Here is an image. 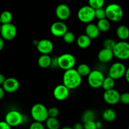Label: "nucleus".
<instances>
[{
    "mask_svg": "<svg viewBox=\"0 0 129 129\" xmlns=\"http://www.w3.org/2000/svg\"><path fill=\"white\" fill-rule=\"evenodd\" d=\"M5 95V91L3 88L2 86H0V100L4 98Z\"/></svg>",
    "mask_w": 129,
    "mask_h": 129,
    "instance_id": "a19ab883",
    "label": "nucleus"
},
{
    "mask_svg": "<svg viewBox=\"0 0 129 129\" xmlns=\"http://www.w3.org/2000/svg\"><path fill=\"white\" fill-rule=\"evenodd\" d=\"M91 43V39L86 34L79 35L76 39V44L79 48L83 49L89 47Z\"/></svg>",
    "mask_w": 129,
    "mask_h": 129,
    "instance_id": "6ab92c4d",
    "label": "nucleus"
},
{
    "mask_svg": "<svg viewBox=\"0 0 129 129\" xmlns=\"http://www.w3.org/2000/svg\"><path fill=\"white\" fill-rule=\"evenodd\" d=\"M61 129H73V127H69V126H66V127H62Z\"/></svg>",
    "mask_w": 129,
    "mask_h": 129,
    "instance_id": "a18cd8bd",
    "label": "nucleus"
},
{
    "mask_svg": "<svg viewBox=\"0 0 129 129\" xmlns=\"http://www.w3.org/2000/svg\"><path fill=\"white\" fill-rule=\"evenodd\" d=\"M0 129H11V127L5 120L0 121Z\"/></svg>",
    "mask_w": 129,
    "mask_h": 129,
    "instance_id": "e433bc0d",
    "label": "nucleus"
},
{
    "mask_svg": "<svg viewBox=\"0 0 129 129\" xmlns=\"http://www.w3.org/2000/svg\"><path fill=\"white\" fill-rule=\"evenodd\" d=\"M1 24V19H0V25Z\"/></svg>",
    "mask_w": 129,
    "mask_h": 129,
    "instance_id": "de8ad7c7",
    "label": "nucleus"
},
{
    "mask_svg": "<svg viewBox=\"0 0 129 129\" xmlns=\"http://www.w3.org/2000/svg\"><path fill=\"white\" fill-rule=\"evenodd\" d=\"M120 93L114 88L105 91L103 93V100L105 102L110 105H115L120 102Z\"/></svg>",
    "mask_w": 129,
    "mask_h": 129,
    "instance_id": "f8f14e48",
    "label": "nucleus"
},
{
    "mask_svg": "<svg viewBox=\"0 0 129 129\" xmlns=\"http://www.w3.org/2000/svg\"><path fill=\"white\" fill-rule=\"evenodd\" d=\"M114 57L113 50L111 49L103 48L98 54V59L102 63H108L110 62Z\"/></svg>",
    "mask_w": 129,
    "mask_h": 129,
    "instance_id": "f3484780",
    "label": "nucleus"
},
{
    "mask_svg": "<svg viewBox=\"0 0 129 129\" xmlns=\"http://www.w3.org/2000/svg\"><path fill=\"white\" fill-rule=\"evenodd\" d=\"M4 47H5V40L0 35V51L3 49Z\"/></svg>",
    "mask_w": 129,
    "mask_h": 129,
    "instance_id": "ea45409f",
    "label": "nucleus"
},
{
    "mask_svg": "<svg viewBox=\"0 0 129 129\" xmlns=\"http://www.w3.org/2000/svg\"><path fill=\"white\" fill-rule=\"evenodd\" d=\"M105 10L106 13V18L109 21L113 22H119L123 19V10L118 4H109L105 8Z\"/></svg>",
    "mask_w": 129,
    "mask_h": 129,
    "instance_id": "f03ea898",
    "label": "nucleus"
},
{
    "mask_svg": "<svg viewBox=\"0 0 129 129\" xmlns=\"http://www.w3.org/2000/svg\"><path fill=\"white\" fill-rule=\"evenodd\" d=\"M50 67H51V68H59V67H58L57 57H54L52 58L51 64H50Z\"/></svg>",
    "mask_w": 129,
    "mask_h": 129,
    "instance_id": "4c0bfd02",
    "label": "nucleus"
},
{
    "mask_svg": "<svg viewBox=\"0 0 129 129\" xmlns=\"http://www.w3.org/2000/svg\"><path fill=\"white\" fill-rule=\"evenodd\" d=\"M96 117L95 112L92 110H87L82 115V121L84 122L94 120Z\"/></svg>",
    "mask_w": 129,
    "mask_h": 129,
    "instance_id": "bb28decb",
    "label": "nucleus"
},
{
    "mask_svg": "<svg viewBox=\"0 0 129 129\" xmlns=\"http://www.w3.org/2000/svg\"><path fill=\"white\" fill-rule=\"evenodd\" d=\"M115 44L116 42L113 39H112V38H107L105 40H103V48H106V49L112 50L113 49V47H114Z\"/></svg>",
    "mask_w": 129,
    "mask_h": 129,
    "instance_id": "7c9ffc66",
    "label": "nucleus"
},
{
    "mask_svg": "<svg viewBox=\"0 0 129 129\" xmlns=\"http://www.w3.org/2000/svg\"><path fill=\"white\" fill-rule=\"evenodd\" d=\"M62 82V84L69 89H74L78 88L81 84L82 77L78 73L76 69L72 68L64 71Z\"/></svg>",
    "mask_w": 129,
    "mask_h": 129,
    "instance_id": "f257e3e1",
    "label": "nucleus"
},
{
    "mask_svg": "<svg viewBox=\"0 0 129 129\" xmlns=\"http://www.w3.org/2000/svg\"><path fill=\"white\" fill-rule=\"evenodd\" d=\"M78 20L84 23H89L95 19V11L94 9L89 5L82 6L78 10L77 13Z\"/></svg>",
    "mask_w": 129,
    "mask_h": 129,
    "instance_id": "39448f33",
    "label": "nucleus"
},
{
    "mask_svg": "<svg viewBox=\"0 0 129 129\" xmlns=\"http://www.w3.org/2000/svg\"><path fill=\"white\" fill-rule=\"evenodd\" d=\"M59 113H60L59 110L57 107H51V108L48 109V115H49V117L57 118L59 116Z\"/></svg>",
    "mask_w": 129,
    "mask_h": 129,
    "instance_id": "473e14b6",
    "label": "nucleus"
},
{
    "mask_svg": "<svg viewBox=\"0 0 129 129\" xmlns=\"http://www.w3.org/2000/svg\"><path fill=\"white\" fill-rule=\"evenodd\" d=\"M58 67L64 71L74 68L76 60L73 54L69 53H64L57 57Z\"/></svg>",
    "mask_w": 129,
    "mask_h": 129,
    "instance_id": "423d86ee",
    "label": "nucleus"
},
{
    "mask_svg": "<svg viewBox=\"0 0 129 129\" xmlns=\"http://www.w3.org/2000/svg\"><path fill=\"white\" fill-rule=\"evenodd\" d=\"M70 89L67 88L64 84H58L54 88L53 91V95L57 101H64L69 97Z\"/></svg>",
    "mask_w": 129,
    "mask_h": 129,
    "instance_id": "ddd939ff",
    "label": "nucleus"
},
{
    "mask_svg": "<svg viewBox=\"0 0 129 129\" xmlns=\"http://www.w3.org/2000/svg\"><path fill=\"white\" fill-rule=\"evenodd\" d=\"M84 129H97L96 122L93 121H88L83 123Z\"/></svg>",
    "mask_w": 129,
    "mask_h": 129,
    "instance_id": "c9c22d12",
    "label": "nucleus"
},
{
    "mask_svg": "<svg viewBox=\"0 0 129 129\" xmlns=\"http://www.w3.org/2000/svg\"><path fill=\"white\" fill-rule=\"evenodd\" d=\"M55 15L60 21L68 20L71 15V9L66 4H60L55 9Z\"/></svg>",
    "mask_w": 129,
    "mask_h": 129,
    "instance_id": "dca6fc26",
    "label": "nucleus"
},
{
    "mask_svg": "<svg viewBox=\"0 0 129 129\" xmlns=\"http://www.w3.org/2000/svg\"><path fill=\"white\" fill-rule=\"evenodd\" d=\"M99 29L97 26L96 24L93 23H89L87 24L85 28V34L89 37L91 39H95L98 37L100 35Z\"/></svg>",
    "mask_w": 129,
    "mask_h": 129,
    "instance_id": "a211bd4d",
    "label": "nucleus"
},
{
    "mask_svg": "<svg viewBox=\"0 0 129 129\" xmlns=\"http://www.w3.org/2000/svg\"><path fill=\"white\" fill-rule=\"evenodd\" d=\"M29 129H45L42 122L34 121L30 125Z\"/></svg>",
    "mask_w": 129,
    "mask_h": 129,
    "instance_id": "f704fd0d",
    "label": "nucleus"
},
{
    "mask_svg": "<svg viewBox=\"0 0 129 129\" xmlns=\"http://www.w3.org/2000/svg\"><path fill=\"white\" fill-rule=\"evenodd\" d=\"M50 33L56 37H62L63 35L68 31L66 24L63 21H57L53 23L50 26Z\"/></svg>",
    "mask_w": 129,
    "mask_h": 129,
    "instance_id": "9b49d317",
    "label": "nucleus"
},
{
    "mask_svg": "<svg viewBox=\"0 0 129 129\" xmlns=\"http://www.w3.org/2000/svg\"><path fill=\"white\" fill-rule=\"evenodd\" d=\"M104 5L105 0H88V5L94 10L103 7Z\"/></svg>",
    "mask_w": 129,
    "mask_h": 129,
    "instance_id": "c756f323",
    "label": "nucleus"
},
{
    "mask_svg": "<svg viewBox=\"0 0 129 129\" xmlns=\"http://www.w3.org/2000/svg\"><path fill=\"white\" fill-rule=\"evenodd\" d=\"M72 127H73V129H84L83 124L80 123V122H76V123H75Z\"/></svg>",
    "mask_w": 129,
    "mask_h": 129,
    "instance_id": "58836bf2",
    "label": "nucleus"
},
{
    "mask_svg": "<svg viewBox=\"0 0 129 129\" xmlns=\"http://www.w3.org/2000/svg\"><path fill=\"white\" fill-rule=\"evenodd\" d=\"M2 87L5 92L9 93H15L20 88V82L15 78H6Z\"/></svg>",
    "mask_w": 129,
    "mask_h": 129,
    "instance_id": "2eb2a0df",
    "label": "nucleus"
},
{
    "mask_svg": "<svg viewBox=\"0 0 129 129\" xmlns=\"http://www.w3.org/2000/svg\"><path fill=\"white\" fill-rule=\"evenodd\" d=\"M63 40L65 42L66 44H71L76 40L75 35L72 31H68L64 35L62 36Z\"/></svg>",
    "mask_w": 129,
    "mask_h": 129,
    "instance_id": "c85d7f7f",
    "label": "nucleus"
},
{
    "mask_svg": "<svg viewBox=\"0 0 129 129\" xmlns=\"http://www.w3.org/2000/svg\"><path fill=\"white\" fill-rule=\"evenodd\" d=\"M115 79L112 78L110 76H107L104 78L103 83H102V88L104 89V91L109 90L114 88L115 84Z\"/></svg>",
    "mask_w": 129,
    "mask_h": 129,
    "instance_id": "a878e982",
    "label": "nucleus"
},
{
    "mask_svg": "<svg viewBox=\"0 0 129 129\" xmlns=\"http://www.w3.org/2000/svg\"><path fill=\"white\" fill-rule=\"evenodd\" d=\"M88 83L89 86L94 89H98L102 87L104 80V74L101 71L94 69L91 71L88 76Z\"/></svg>",
    "mask_w": 129,
    "mask_h": 129,
    "instance_id": "0eeeda50",
    "label": "nucleus"
},
{
    "mask_svg": "<svg viewBox=\"0 0 129 129\" xmlns=\"http://www.w3.org/2000/svg\"><path fill=\"white\" fill-rule=\"evenodd\" d=\"M95 11V18L97 20H101V19L106 18V13L105 10L103 7L100 8L96 9Z\"/></svg>",
    "mask_w": 129,
    "mask_h": 129,
    "instance_id": "2f4dec72",
    "label": "nucleus"
},
{
    "mask_svg": "<svg viewBox=\"0 0 129 129\" xmlns=\"http://www.w3.org/2000/svg\"><path fill=\"white\" fill-rule=\"evenodd\" d=\"M116 35L120 40H127L129 39V28L125 25H120L117 28Z\"/></svg>",
    "mask_w": 129,
    "mask_h": 129,
    "instance_id": "aec40b11",
    "label": "nucleus"
},
{
    "mask_svg": "<svg viewBox=\"0 0 129 129\" xmlns=\"http://www.w3.org/2000/svg\"><path fill=\"white\" fill-rule=\"evenodd\" d=\"M128 129H129V126H128Z\"/></svg>",
    "mask_w": 129,
    "mask_h": 129,
    "instance_id": "8fccbe9b",
    "label": "nucleus"
},
{
    "mask_svg": "<svg viewBox=\"0 0 129 129\" xmlns=\"http://www.w3.org/2000/svg\"><path fill=\"white\" fill-rule=\"evenodd\" d=\"M0 19H1V24L11 23L13 19V15L10 11L6 10L3 11L0 14Z\"/></svg>",
    "mask_w": 129,
    "mask_h": 129,
    "instance_id": "cd10ccee",
    "label": "nucleus"
},
{
    "mask_svg": "<svg viewBox=\"0 0 129 129\" xmlns=\"http://www.w3.org/2000/svg\"><path fill=\"white\" fill-rule=\"evenodd\" d=\"M52 57L49 54H42L37 60V64L40 68L45 69L50 66Z\"/></svg>",
    "mask_w": 129,
    "mask_h": 129,
    "instance_id": "412c9836",
    "label": "nucleus"
},
{
    "mask_svg": "<svg viewBox=\"0 0 129 129\" xmlns=\"http://www.w3.org/2000/svg\"><path fill=\"white\" fill-rule=\"evenodd\" d=\"M96 125L97 129L101 128V127H102V123H101L100 122H96Z\"/></svg>",
    "mask_w": 129,
    "mask_h": 129,
    "instance_id": "c03bdc74",
    "label": "nucleus"
},
{
    "mask_svg": "<svg viewBox=\"0 0 129 129\" xmlns=\"http://www.w3.org/2000/svg\"><path fill=\"white\" fill-rule=\"evenodd\" d=\"M17 34L16 26L12 23L2 24L1 25L0 35L5 40L10 41L13 40Z\"/></svg>",
    "mask_w": 129,
    "mask_h": 129,
    "instance_id": "1a4fd4ad",
    "label": "nucleus"
},
{
    "mask_svg": "<svg viewBox=\"0 0 129 129\" xmlns=\"http://www.w3.org/2000/svg\"><path fill=\"white\" fill-rule=\"evenodd\" d=\"M38 51L42 54H49L54 49V44L50 40L47 39H41L38 41L36 45Z\"/></svg>",
    "mask_w": 129,
    "mask_h": 129,
    "instance_id": "4468645a",
    "label": "nucleus"
},
{
    "mask_svg": "<svg viewBox=\"0 0 129 129\" xmlns=\"http://www.w3.org/2000/svg\"><path fill=\"white\" fill-rule=\"evenodd\" d=\"M76 70L82 78L83 77H87L89 75L90 72L91 71L90 67L88 64H84V63L79 64Z\"/></svg>",
    "mask_w": 129,
    "mask_h": 129,
    "instance_id": "393cba45",
    "label": "nucleus"
},
{
    "mask_svg": "<svg viewBox=\"0 0 129 129\" xmlns=\"http://www.w3.org/2000/svg\"><path fill=\"white\" fill-rule=\"evenodd\" d=\"M38 41H39V40H34V41L33 42V44H34V45H37V43H38Z\"/></svg>",
    "mask_w": 129,
    "mask_h": 129,
    "instance_id": "49530a36",
    "label": "nucleus"
},
{
    "mask_svg": "<svg viewBox=\"0 0 129 129\" xmlns=\"http://www.w3.org/2000/svg\"><path fill=\"white\" fill-rule=\"evenodd\" d=\"M5 79H6V78H5V76L1 74V73H0V85H3Z\"/></svg>",
    "mask_w": 129,
    "mask_h": 129,
    "instance_id": "37998d69",
    "label": "nucleus"
},
{
    "mask_svg": "<svg viewBox=\"0 0 129 129\" xmlns=\"http://www.w3.org/2000/svg\"><path fill=\"white\" fill-rule=\"evenodd\" d=\"M30 114L34 121L42 123L45 122L49 117L48 109L42 103H36L34 105L30 110Z\"/></svg>",
    "mask_w": 129,
    "mask_h": 129,
    "instance_id": "20e7f679",
    "label": "nucleus"
},
{
    "mask_svg": "<svg viewBox=\"0 0 129 129\" xmlns=\"http://www.w3.org/2000/svg\"><path fill=\"white\" fill-rule=\"evenodd\" d=\"M115 57L121 60L129 59V42L126 40H120L116 42L112 49Z\"/></svg>",
    "mask_w": 129,
    "mask_h": 129,
    "instance_id": "7ed1b4c3",
    "label": "nucleus"
},
{
    "mask_svg": "<svg viewBox=\"0 0 129 129\" xmlns=\"http://www.w3.org/2000/svg\"><path fill=\"white\" fill-rule=\"evenodd\" d=\"M125 66L121 62H116L111 65L108 70V76L115 80L119 79L125 76L126 71Z\"/></svg>",
    "mask_w": 129,
    "mask_h": 129,
    "instance_id": "9d476101",
    "label": "nucleus"
},
{
    "mask_svg": "<svg viewBox=\"0 0 129 129\" xmlns=\"http://www.w3.org/2000/svg\"><path fill=\"white\" fill-rule=\"evenodd\" d=\"M96 25L100 31H102V32L108 31L110 28V22L107 18L98 20Z\"/></svg>",
    "mask_w": 129,
    "mask_h": 129,
    "instance_id": "5701e85b",
    "label": "nucleus"
},
{
    "mask_svg": "<svg viewBox=\"0 0 129 129\" xmlns=\"http://www.w3.org/2000/svg\"><path fill=\"white\" fill-rule=\"evenodd\" d=\"M125 78L128 83H129V67L126 69L125 73Z\"/></svg>",
    "mask_w": 129,
    "mask_h": 129,
    "instance_id": "79ce46f5",
    "label": "nucleus"
},
{
    "mask_svg": "<svg viewBox=\"0 0 129 129\" xmlns=\"http://www.w3.org/2000/svg\"><path fill=\"white\" fill-rule=\"evenodd\" d=\"M120 102L124 105H129V93L125 92V93L120 94Z\"/></svg>",
    "mask_w": 129,
    "mask_h": 129,
    "instance_id": "72a5a7b5",
    "label": "nucleus"
},
{
    "mask_svg": "<svg viewBox=\"0 0 129 129\" xmlns=\"http://www.w3.org/2000/svg\"><path fill=\"white\" fill-rule=\"evenodd\" d=\"M45 126L47 129H59L60 122L57 118L48 117L45 121Z\"/></svg>",
    "mask_w": 129,
    "mask_h": 129,
    "instance_id": "b1692460",
    "label": "nucleus"
},
{
    "mask_svg": "<svg viewBox=\"0 0 129 129\" xmlns=\"http://www.w3.org/2000/svg\"><path fill=\"white\" fill-rule=\"evenodd\" d=\"M102 117L105 121L111 122L115 120L116 117H117V113H116L115 111L113 110L112 108H107L103 112Z\"/></svg>",
    "mask_w": 129,
    "mask_h": 129,
    "instance_id": "4be33fe9",
    "label": "nucleus"
},
{
    "mask_svg": "<svg viewBox=\"0 0 129 129\" xmlns=\"http://www.w3.org/2000/svg\"><path fill=\"white\" fill-rule=\"evenodd\" d=\"M0 30H1V25H0Z\"/></svg>",
    "mask_w": 129,
    "mask_h": 129,
    "instance_id": "09e8293b",
    "label": "nucleus"
},
{
    "mask_svg": "<svg viewBox=\"0 0 129 129\" xmlns=\"http://www.w3.org/2000/svg\"><path fill=\"white\" fill-rule=\"evenodd\" d=\"M24 116L19 111L12 110L6 113L5 121L7 122L11 127H17L24 122Z\"/></svg>",
    "mask_w": 129,
    "mask_h": 129,
    "instance_id": "6e6552de",
    "label": "nucleus"
}]
</instances>
